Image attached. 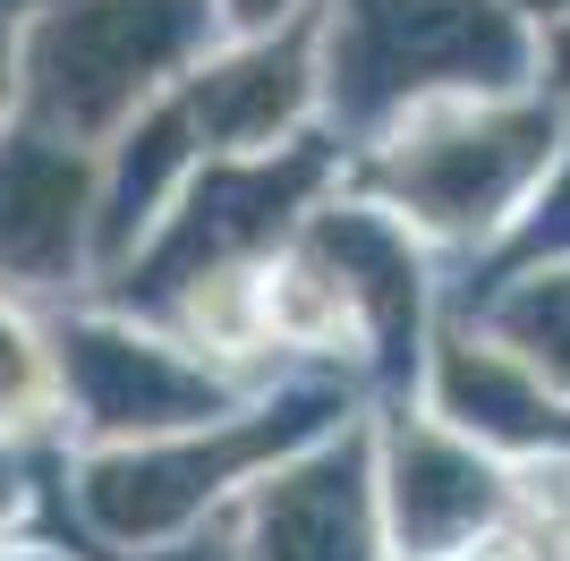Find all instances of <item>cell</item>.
Here are the masks:
<instances>
[]
</instances>
